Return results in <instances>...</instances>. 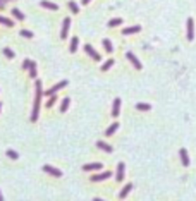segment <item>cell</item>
Segmentation results:
<instances>
[{"instance_id":"cell-1","label":"cell","mask_w":196,"mask_h":201,"mask_svg":"<svg viewBox=\"0 0 196 201\" xmlns=\"http://www.w3.org/2000/svg\"><path fill=\"white\" fill-rule=\"evenodd\" d=\"M42 96H43L42 81L36 79V93H35V103H33V110H31V122H36L38 117H40V105H42Z\"/></svg>"},{"instance_id":"cell-2","label":"cell","mask_w":196,"mask_h":201,"mask_svg":"<svg viewBox=\"0 0 196 201\" xmlns=\"http://www.w3.org/2000/svg\"><path fill=\"white\" fill-rule=\"evenodd\" d=\"M67 84H69V81H67V79H65V81H60V83H57V84H53V86H52V88H50L48 91H45V95H47V96H52V95H55L57 91H60L62 88H65Z\"/></svg>"},{"instance_id":"cell-3","label":"cell","mask_w":196,"mask_h":201,"mask_svg":"<svg viewBox=\"0 0 196 201\" xmlns=\"http://www.w3.org/2000/svg\"><path fill=\"white\" fill-rule=\"evenodd\" d=\"M69 28H71V19H69V17H64L62 29H60V38H62V40L67 38V35H69Z\"/></svg>"},{"instance_id":"cell-4","label":"cell","mask_w":196,"mask_h":201,"mask_svg":"<svg viewBox=\"0 0 196 201\" xmlns=\"http://www.w3.org/2000/svg\"><path fill=\"white\" fill-rule=\"evenodd\" d=\"M85 52L88 53L93 60H96V62H100V60H101V55L98 52H95V48L91 47V45H85Z\"/></svg>"},{"instance_id":"cell-5","label":"cell","mask_w":196,"mask_h":201,"mask_svg":"<svg viewBox=\"0 0 196 201\" xmlns=\"http://www.w3.org/2000/svg\"><path fill=\"white\" fill-rule=\"evenodd\" d=\"M112 177V172H101V174H96V175H91V182H101V180H107Z\"/></svg>"},{"instance_id":"cell-6","label":"cell","mask_w":196,"mask_h":201,"mask_svg":"<svg viewBox=\"0 0 196 201\" xmlns=\"http://www.w3.org/2000/svg\"><path fill=\"white\" fill-rule=\"evenodd\" d=\"M43 172H47V174L53 175V177H62V172L58 169H55V167H52V165H43Z\"/></svg>"},{"instance_id":"cell-7","label":"cell","mask_w":196,"mask_h":201,"mask_svg":"<svg viewBox=\"0 0 196 201\" xmlns=\"http://www.w3.org/2000/svg\"><path fill=\"white\" fill-rule=\"evenodd\" d=\"M126 57H127V60H131V64L134 65V69L141 71V67H143V65H141V62H139L138 58H136V55H134L133 52H127V53H126Z\"/></svg>"},{"instance_id":"cell-8","label":"cell","mask_w":196,"mask_h":201,"mask_svg":"<svg viewBox=\"0 0 196 201\" xmlns=\"http://www.w3.org/2000/svg\"><path fill=\"white\" fill-rule=\"evenodd\" d=\"M124 170H126V165L122 163V162H119V165H117V174H115L117 182H122V180H124Z\"/></svg>"},{"instance_id":"cell-9","label":"cell","mask_w":196,"mask_h":201,"mask_svg":"<svg viewBox=\"0 0 196 201\" xmlns=\"http://www.w3.org/2000/svg\"><path fill=\"white\" fill-rule=\"evenodd\" d=\"M193 38H194V21H193V19H188V40H193Z\"/></svg>"},{"instance_id":"cell-10","label":"cell","mask_w":196,"mask_h":201,"mask_svg":"<svg viewBox=\"0 0 196 201\" xmlns=\"http://www.w3.org/2000/svg\"><path fill=\"white\" fill-rule=\"evenodd\" d=\"M121 98H115L114 100V107H112V117H119V112H121Z\"/></svg>"},{"instance_id":"cell-11","label":"cell","mask_w":196,"mask_h":201,"mask_svg":"<svg viewBox=\"0 0 196 201\" xmlns=\"http://www.w3.org/2000/svg\"><path fill=\"white\" fill-rule=\"evenodd\" d=\"M101 169H103V165L98 163V162L96 163H86L83 167V170H86V172H90V170H101Z\"/></svg>"},{"instance_id":"cell-12","label":"cell","mask_w":196,"mask_h":201,"mask_svg":"<svg viewBox=\"0 0 196 201\" xmlns=\"http://www.w3.org/2000/svg\"><path fill=\"white\" fill-rule=\"evenodd\" d=\"M139 31H141V26H129L122 29V35H134V33H139Z\"/></svg>"},{"instance_id":"cell-13","label":"cell","mask_w":196,"mask_h":201,"mask_svg":"<svg viewBox=\"0 0 196 201\" xmlns=\"http://www.w3.org/2000/svg\"><path fill=\"white\" fill-rule=\"evenodd\" d=\"M42 7H45V9H48V11H57L58 5L57 4H53V2H48V0H42V4H40Z\"/></svg>"},{"instance_id":"cell-14","label":"cell","mask_w":196,"mask_h":201,"mask_svg":"<svg viewBox=\"0 0 196 201\" xmlns=\"http://www.w3.org/2000/svg\"><path fill=\"white\" fill-rule=\"evenodd\" d=\"M131 189H133V184L129 182V184H126L124 187H122V191L119 193V198H121V199H124V198H126V196L129 194V193H131Z\"/></svg>"},{"instance_id":"cell-15","label":"cell","mask_w":196,"mask_h":201,"mask_svg":"<svg viewBox=\"0 0 196 201\" xmlns=\"http://www.w3.org/2000/svg\"><path fill=\"white\" fill-rule=\"evenodd\" d=\"M96 146L100 150H103V151H107V153H112V151H114V148H112L110 144H107L105 141H96Z\"/></svg>"},{"instance_id":"cell-16","label":"cell","mask_w":196,"mask_h":201,"mask_svg":"<svg viewBox=\"0 0 196 201\" xmlns=\"http://www.w3.org/2000/svg\"><path fill=\"white\" fill-rule=\"evenodd\" d=\"M179 155H181V162H182V165H184V167H188V165H189V157H188V151H186L184 148H181Z\"/></svg>"},{"instance_id":"cell-17","label":"cell","mask_w":196,"mask_h":201,"mask_svg":"<svg viewBox=\"0 0 196 201\" xmlns=\"http://www.w3.org/2000/svg\"><path fill=\"white\" fill-rule=\"evenodd\" d=\"M78 45H79V38H78V36H74L72 40H71L69 52H71V53H76V52H78Z\"/></svg>"},{"instance_id":"cell-18","label":"cell","mask_w":196,"mask_h":201,"mask_svg":"<svg viewBox=\"0 0 196 201\" xmlns=\"http://www.w3.org/2000/svg\"><path fill=\"white\" fill-rule=\"evenodd\" d=\"M117 129H119V124H117V122H114L112 126H108V127H107L105 134H107V136H112V134H114V132H115Z\"/></svg>"},{"instance_id":"cell-19","label":"cell","mask_w":196,"mask_h":201,"mask_svg":"<svg viewBox=\"0 0 196 201\" xmlns=\"http://www.w3.org/2000/svg\"><path fill=\"white\" fill-rule=\"evenodd\" d=\"M114 62H115V60H114V58H108V60H107L105 64H103V65H101L100 69H101V72H107V71L110 69L112 65H114Z\"/></svg>"},{"instance_id":"cell-20","label":"cell","mask_w":196,"mask_h":201,"mask_svg":"<svg viewBox=\"0 0 196 201\" xmlns=\"http://www.w3.org/2000/svg\"><path fill=\"white\" fill-rule=\"evenodd\" d=\"M101 43H103V48H105V50H107L108 53H112V52H114V47H112V41L108 40V38H105V40H103Z\"/></svg>"},{"instance_id":"cell-21","label":"cell","mask_w":196,"mask_h":201,"mask_svg":"<svg viewBox=\"0 0 196 201\" xmlns=\"http://www.w3.org/2000/svg\"><path fill=\"white\" fill-rule=\"evenodd\" d=\"M122 24V19L121 17H114V19H110L108 21V28H115V26H121Z\"/></svg>"},{"instance_id":"cell-22","label":"cell","mask_w":196,"mask_h":201,"mask_svg":"<svg viewBox=\"0 0 196 201\" xmlns=\"http://www.w3.org/2000/svg\"><path fill=\"white\" fill-rule=\"evenodd\" d=\"M12 16L16 17V19H19V21H24V14H22L19 9H16V7L12 9Z\"/></svg>"},{"instance_id":"cell-23","label":"cell","mask_w":196,"mask_h":201,"mask_svg":"<svg viewBox=\"0 0 196 201\" xmlns=\"http://www.w3.org/2000/svg\"><path fill=\"white\" fill-rule=\"evenodd\" d=\"M0 24H4V26H7V28H12L14 26V21H11V19H7V17H4V16H0Z\"/></svg>"},{"instance_id":"cell-24","label":"cell","mask_w":196,"mask_h":201,"mask_svg":"<svg viewBox=\"0 0 196 201\" xmlns=\"http://www.w3.org/2000/svg\"><path fill=\"white\" fill-rule=\"evenodd\" d=\"M136 108L141 112H148L150 108H151V105H150V103H136Z\"/></svg>"},{"instance_id":"cell-25","label":"cell","mask_w":196,"mask_h":201,"mask_svg":"<svg viewBox=\"0 0 196 201\" xmlns=\"http://www.w3.org/2000/svg\"><path fill=\"white\" fill-rule=\"evenodd\" d=\"M69 9H71L72 14H79V7H78V4H76L74 0H71L69 2Z\"/></svg>"},{"instance_id":"cell-26","label":"cell","mask_w":196,"mask_h":201,"mask_svg":"<svg viewBox=\"0 0 196 201\" xmlns=\"http://www.w3.org/2000/svg\"><path fill=\"white\" fill-rule=\"evenodd\" d=\"M69 103H71V100L67 98V96H65V98L62 100V105H60V112H62V114L67 110V108H69Z\"/></svg>"},{"instance_id":"cell-27","label":"cell","mask_w":196,"mask_h":201,"mask_svg":"<svg viewBox=\"0 0 196 201\" xmlns=\"http://www.w3.org/2000/svg\"><path fill=\"white\" fill-rule=\"evenodd\" d=\"M29 77L36 79V62H31V67H29Z\"/></svg>"},{"instance_id":"cell-28","label":"cell","mask_w":196,"mask_h":201,"mask_svg":"<svg viewBox=\"0 0 196 201\" xmlns=\"http://www.w3.org/2000/svg\"><path fill=\"white\" fill-rule=\"evenodd\" d=\"M7 157H9L11 160H17V158H19V153L14 151V150H7Z\"/></svg>"},{"instance_id":"cell-29","label":"cell","mask_w":196,"mask_h":201,"mask_svg":"<svg viewBox=\"0 0 196 201\" xmlns=\"http://www.w3.org/2000/svg\"><path fill=\"white\" fill-rule=\"evenodd\" d=\"M4 55H5L7 58H14V57H16V53L12 52L11 48H4Z\"/></svg>"},{"instance_id":"cell-30","label":"cell","mask_w":196,"mask_h":201,"mask_svg":"<svg viewBox=\"0 0 196 201\" xmlns=\"http://www.w3.org/2000/svg\"><path fill=\"white\" fill-rule=\"evenodd\" d=\"M55 101H57V96H55V95H52L50 98H48V101H47V107H48V108H52Z\"/></svg>"},{"instance_id":"cell-31","label":"cell","mask_w":196,"mask_h":201,"mask_svg":"<svg viewBox=\"0 0 196 201\" xmlns=\"http://www.w3.org/2000/svg\"><path fill=\"white\" fill-rule=\"evenodd\" d=\"M19 35H21L22 38H28V40H29V38H33V33H31V31H28V29H22V31L19 33Z\"/></svg>"},{"instance_id":"cell-32","label":"cell","mask_w":196,"mask_h":201,"mask_svg":"<svg viewBox=\"0 0 196 201\" xmlns=\"http://www.w3.org/2000/svg\"><path fill=\"white\" fill-rule=\"evenodd\" d=\"M31 62H33V60H24V62H22V69H24V71H29Z\"/></svg>"},{"instance_id":"cell-33","label":"cell","mask_w":196,"mask_h":201,"mask_svg":"<svg viewBox=\"0 0 196 201\" xmlns=\"http://www.w3.org/2000/svg\"><path fill=\"white\" fill-rule=\"evenodd\" d=\"M0 9H5V2H2V0H0Z\"/></svg>"},{"instance_id":"cell-34","label":"cell","mask_w":196,"mask_h":201,"mask_svg":"<svg viewBox=\"0 0 196 201\" xmlns=\"http://www.w3.org/2000/svg\"><path fill=\"white\" fill-rule=\"evenodd\" d=\"M90 2H91V0H83V4H85V5H88Z\"/></svg>"},{"instance_id":"cell-35","label":"cell","mask_w":196,"mask_h":201,"mask_svg":"<svg viewBox=\"0 0 196 201\" xmlns=\"http://www.w3.org/2000/svg\"><path fill=\"white\" fill-rule=\"evenodd\" d=\"M4 199V196H2V191H0V201Z\"/></svg>"},{"instance_id":"cell-36","label":"cell","mask_w":196,"mask_h":201,"mask_svg":"<svg viewBox=\"0 0 196 201\" xmlns=\"http://www.w3.org/2000/svg\"><path fill=\"white\" fill-rule=\"evenodd\" d=\"M0 112H2V101H0Z\"/></svg>"},{"instance_id":"cell-37","label":"cell","mask_w":196,"mask_h":201,"mask_svg":"<svg viewBox=\"0 0 196 201\" xmlns=\"http://www.w3.org/2000/svg\"><path fill=\"white\" fill-rule=\"evenodd\" d=\"M2 2H9V0H2Z\"/></svg>"}]
</instances>
